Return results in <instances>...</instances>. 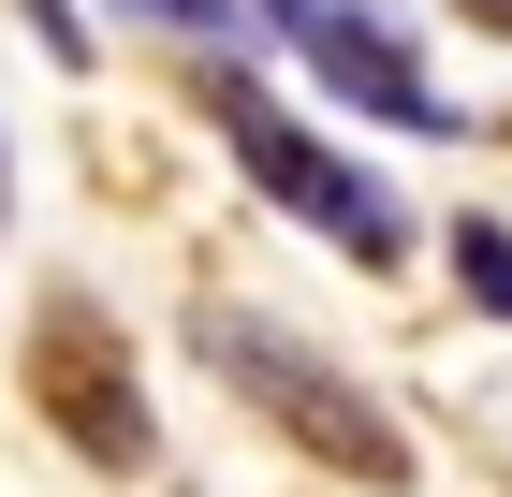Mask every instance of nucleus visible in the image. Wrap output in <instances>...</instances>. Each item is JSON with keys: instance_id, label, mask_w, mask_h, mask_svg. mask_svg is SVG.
Masks as SVG:
<instances>
[{"instance_id": "obj_1", "label": "nucleus", "mask_w": 512, "mask_h": 497, "mask_svg": "<svg viewBox=\"0 0 512 497\" xmlns=\"http://www.w3.org/2000/svg\"><path fill=\"white\" fill-rule=\"evenodd\" d=\"M191 103H205V132L235 147V176L278 205V220H308L322 249H352L366 278L410 264V205H395V176H381V161H352V147H322V132L278 103L249 59H191Z\"/></svg>"}, {"instance_id": "obj_2", "label": "nucleus", "mask_w": 512, "mask_h": 497, "mask_svg": "<svg viewBox=\"0 0 512 497\" xmlns=\"http://www.w3.org/2000/svg\"><path fill=\"white\" fill-rule=\"evenodd\" d=\"M191 351L220 366V381L249 395V410L293 439V454H322V468H352L366 497H410V424L381 410V395L337 366V351H308L293 322H264V307H191Z\"/></svg>"}, {"instance_id": "obj_3", "label": "nucleus", "mask_w": 512, "mask_h": 497, "mask_svg": "<svg viewBox=\"0 0 512 497\" xmlns=\"http://www.w3.org/2000/svg\"><path fill=\"white\" fill-rule=\"evenodd\" d=\"M249 15H264V30L308 59V88H322V103L381 117V132H425V147H454V132H469V117L425 88V44L395 30L381 0H249Z\"/></svg>"}, {"instance_id": "obj_5", "label": "nucleus", "mask_w": 512, "mask_h": 497, "mask_svg": "<svg viewBox=\"0 0 512 497\" xmlns=\"http://www.w3.org/2000/svg\"><path fill=\"white\" fill-rule=\"evenodd\" d=\"M103 15H132V30H161V44H191V59L249 44V0H103Z\"/></svg>"}, {"instance_id": "obj_4", "label": "nucleus", "mask_w": 512, "mask_h": 497, "mask_svg": "<svg viewBox=\"0 0 512 497\" xmlns=\"http://www.w3.org/2000/svg\"><path fill=\"white\" fill-rule=\"evenodd\" d=\"M30 410L59 424V439H74L88 468H118V483H132V468L161 454L147 395H132V351H118V322H103L88 293H59V307L30 322Z\"/></svg>"}, {"instance_id": "obj_7", "label": "nucleus", "mask_w": 512, "mask_h": 497, "mask_svg": "<svg viewBox=\"0 0 512 497\" xmlns=\"http://www.w3.org/2000/svg\"><path fill=\"white\" fill-rule=\"evenodd\" d=\"M0 220H15V147H0Z\"/></svg>"}, {"instance_id": "obj_8", "label": "nucleus", "mask_w": 512, "mask_h": 497, "mask_svg": "<svg viewBox=\"0 0 512 497\" xmlns=\"http://www.w3.org/2000/svg\"><path fill=\"white\" fill-rule=\"evenodd\" d=\"M483 30H512V0H483Z\"/></svg>"}, {"instance_id": "obj_6", "label": "nucleus", "mask_w": 512, "mask_h": 497, "mask_svg": "<svg viewBox=\"0 0 512 497\" xmlns=\"http://www.w3.org/2000/svg\"><path fill=\"white\" fill-rule=\"evenodd\" d=\"M454 278H469L483 322H512V220H483V205H469V220H454Z\"/></svg>"}]
</instances>
